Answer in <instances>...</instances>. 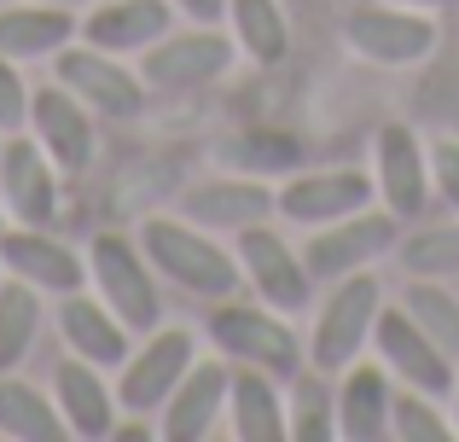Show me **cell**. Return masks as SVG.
I'll list each match as a JSON object with an SVG mask.
<instances>
[{
  "label": "cell",
  "mask_w": 459,
  "mask_h": 442,
  "mask_svg": "<svg viewBox=\"0 0 459 442\" xmlns=\"http://www.w3.org/2000/svg\"><path fill=\"white\" fill-rule=\"evenodd\" d=\"M140 250H146V262L163 273V280H175L180 291L204 297V303H221V297H233L238 280H245L238 256H227L215 238H204L198 221L152 216L146 227H140Z\"/></svg>",
  "instance_id": "1"
},
{
  "label": "cell",
  "mask_w": 459,
  "mask_h": 442,
  "mask_svg": "<svg viewBox=\"0 0 459 442\" xmlns=\"http://www.w3.org/2000/svg\"><path fill=\"white\" fill-rule=\"evenodd\" d=\"M210 338L215 350L227 355V361H245V367H268L273 378H291L303 373V343H297V332L280 320V308L268 303H233V297H221L210 315Z\"/></svg>",
  "instance_id": "2"
},
{
  "label": "cell",
  "mask_w": 459,
  "mask_h": 442,
  "mask_svg": "<svg viewBox=\"0 0 459 442\" xmlns=\"http://www.w3.org/2000/svg\"><path fill=\"white\" fill-rule=\"evenodd\" d=\"M152 262L140 245H128L123 233H100L88 245V280L100 285L105 308L123 320L128 332H152L163 320V297H157V280H152Z\"/></svg>",
  "instance_id": "3"
},
{
  "label": "cell",
  "mask_w": 459,
  "mask_h": 442,
  "mask_svg": "<svg viewBox=\"0 0 459 442\" xmlns=\"http://www.w3.org/2000/svg\"><path fill=\"white\" fill-rule=\"evenodd\" d=\"M378 308H384V285L372 273H343L332 280V297L320 303V320H314V367L320 373H337L360 355V343L372 338L378 326Z\"/></svg>",
  "instance_id": "4"
},
{
  "label": "cell",
  "mask_w": 459,
  "mask_h": 442,
  "mask_svg": "<svg viewBox=\"0 0 459 442\" xmlns=\"http://www.w3.org/2000/svg\"><path fill=\"white\" fill-rule=\"evenodd\" d=\"M402 245V216L395 210H355L343 221H325V227H308V245H303V262L314 280H343V273L378 262L384 250Z\"/></svg>",
  "instance_id": "5"
},
{
  "label": "cell",
  "mask_w": 459,
  "mask_h": 442,
  "mask_svg": "<svg viewBox=\"0 0 459 442\" xmlns=\"http://www.w3.org/2000/svg\"><path fill=\"white\" fill-rule=\"evenodd\" d=\"M198 361V343L186 326H152L146 343L123 361L117 378V402L128 413H163V402L175 396V385L186 378V367Z\"/></svg>",
  "instance_id": "6"
},
{
  "label": "cell",
  "mask_w": 459,
  "mask_h": 442,
  "mask_svg": "<svg viewBox=\"0 0 459 442\" xmlns=\"http://www.w3.org/2000/svg\"><path fill=\"white\" fill-rule=\"evenodd\" d=\"M349 47L372 65H419V58L437 53V18L402 0H384V6H360L343 23Z\"/></svg>",
  "instance_id": "7"
},
{
  "label": "cell",
  "mask_w": 459,
  "mask_h": 442,
  "mask_svg": "<svg viewBox=\"0 0 459 442\" xmlns=\"http://www.w3.org/2000/svg\"><path fill=\"white\" fill-rule=\"evenodd\" d=\"M238 268L256 285V297L280 315H303L314 297V273L303 262V250H291L273 227H238Z\"/></svg>",
  "instance_id": "8"
},
{
  "label": "cell",
  "mask_w": 459,
  "mask_h": 442,
  "mask_svg": "<svg viewBox=\"0 0 459 442\" xmlns=\"http://www.w3.org/2000/svg\"><path fill=\"white\" fill-rule=\"evenodd\" d=\"M372 343H378L384 367L407 378L413 390H425L430 402L437 396H454V355L419 326L407 308H378V326H372Z\"/></svg>",
  "instance_id": "9"
},
{
  "label": "cell",
  "mask_w": 459,
  "mask_h": 442,
  "mask_svg": "<svg viewBox=\"0 0 459 442\" xmlns=\"http://www.w3.org/2000/svg\"><path fill=\"white\" fill-rule=\"evenodd\" d=\"M233 53H238V41H227L215 23H198L186 35L152 41L146 58H140V82L146 88H204V82H215L233 65Z\"/></svg>",
  "instance_id": "10"
},
{
  "label": "cell",
  "mask_w": 459,
  "mask_h": 442,
  "mask_svg": "<svg viewBox=\"0 0 459 442\" xmlns=\"http://www.w3.org/2000/svg\"><path fill=\"white\" fill-rule=\"evenodd\" d=\"M58 82L76 93L88 111L100 117H140L146 111V88L128 65H117V53H100V47H58Z\"/></svg>",
  "instance_id": "11"
},
{
  "label": "cell",
  "mask_w": 459,
  "mask_h": 442,
  "mask_svg": "<svg viewBox=\"0 0 459 442\" xmlns=\"http://www.w3.org/2000/svg\"><path fill=\"white\" fill-rule=\"evenodd\" d=\"M372 193H378V181L360 175V169H314V175L285 181L280 216L297 221V227H325V221H343L355 210H367Z\"/></svg>",
  "instance_id": "12"
},
{
  "label": "cell",
  "mask_w": 459,
  "mask_h": 442,
  "mask_svg": "<svg viewBox=\"0 0 459 442\" xmlns=\"http://www.w3.org/2000/svg\"><path fill=\"white\" fill-rule=\"evenodd\" d=\"M30 128H35V140H41V152L65 175H82L93 163V117L65 82L30 93Z\"/></svg>",
  "instance_id": "13"
},
{
  "label": "cell",
  "mask_w": 459,
  "mask_h": 442,
  "mask_svg": "<svg viewBox=\"0 0 459 442\" xmlns=\"http://www.w3.org/2000/svg\"><path fill=\"white\" fill-rule=\"evenodd\" d=\"M430 186H437L430 181V152L419 146L413 128H402V123L378 128V198H384V210L413 221L430 204Z\"/></svg>",
  "instance_id": "14"
},
{
  "label": "cell",
  "mask_w": 459,
  "mask_h": 442,
  "mask_svg": "<svg viewBox=\"0 0 459 442\" xmlns=\"http://www.w3.org/2000/svg\"><path fill=\"white\" fill-rule=\"evenodd\" d=\"M227 385H233V367L192 361L186 378L175 385V396L163 402V437L169 442H204L227 413Z\"/></svg>",
  "instance_id": "15"
},
{
  "label": "cell",
  "mask_w": 459,
  "mask_h": 442,
  "mask_svg": "<svg viewBox=\"0 0 459 442\" xmlns=\"http://www.w3.org/2000/svg\"><path fill=\"white\" fill-rule=\"evenodd\" d=\"M0 193L23 227H47L58 210V163L41 152V140L0 146Z\"/></svg>",
  "instance_id": "16"
},
{
  "label": "cell",
  "mask_w": 459,
  "mask_h": 442,
  "mask_svg": "<svg viewBox=\"0 0 459 442\" xmlns=\"http://www.w3.org/2000/svg\"><path fill=\"white\" fill-rule=\"evenodd\" d=\"M280 210V193L256 181V175H233V181H198L180 193V216L198 227H256Z\"/></svg>",
  "instance_id": "17"
},
{
  "label": "cell",
  "mask_w": 459,
  "mask_h": 442,
  "mask_svg": "<svg viewBox=\"0 0 459 442\" xmlns=\"http://www.w3.org/2000/svg\"><path fill=\"white\" fill-rule=\"evenodd\" d=\"M0 268L18 273V280H30L35 291H82V280H88V268H82V256L70 245H58V238H47L41 227H18V233H0Z\"/></svg>",
  "instance_id": "18"
},
{
  "label": "cell",
  "mask_w": 459,
  "mask_h": 442,
  "mask_svg": "<svg viewBox=\"0 0 459 442\" xmlns=\"http://www.w3.org/2000/svg\"><path fill=\"white\" fill-rule=\"evenodd\" d=\"M169 0H105L100 12H88V23H82V41L100 47V53H146L152 41H163L169 35Z\"/></svg>",
  "instance_id": "19"
},
{
  "label": "cell",
  "mask_w": 459,
  "mask_h": 442,
  "mask_svg": "<svg viewBox=\"0 0 459 442\" xmlns=\"http://www.w3.org/2000/svg\"><path fill=\"white\" fill-rule=\"evenodd\" d=\"M58 332H65L70 355H82V361H93V367H123L128 361V326L105 308V297L93 303V297H82V291H65V303H58Z\"/></svg>",
  "instance_id": "20"
},
{
  "label": "cell",
  "mask_w": 459,
  "mask_h": 442,
  "mask_svg": "<svg viewBox=\"0 0 459 442\" xmlns=\"http://www.w3.org/2000/svg\"><path fill=\"white\" fill-rule=\"evenodd\" d=\"M53 385H58V413H65L70 437L100 442V437L117 431V396L105 390V378H100V367H93V361H82V355L58 361Z\"/></svg>",
  "instance_id": "21"
},
{
  "label": "cell",
  "mask_w": 459,
  "mask_h": 442,
  "mask_svg": "<svg viewBox=\"0 0 459 442\" xmlns=\"http://www.w3.org/2000/svg\"><path fill=\"white\" fill-rule=\"evenodd\" d=\"M227 413H233V437L238 442H280L285 431V396L273 390L268 367H245L238 361L233 385H227Z\"/></svg>",
  "instance_id": "22"
},
{
  "label": "cell",
  "mask_w": 459,
  "mask_h": 442,
  "mask_svg": "<svg viewBox=\"0 0 459 442\" xmlns=\"http://www.w3.org/2000/svg\"><path fill=\"white\" fill-rule=\"evenodd\" d=\"M76 35V18L70 6H53V0H23V6L0 12V53L6 58H47Z\"/></svg>",
  "instance_id": "23"
},
{
  "label": "cell",
  "mask_w": 459,
  "mask_h": 442,
  "mask_svg": "<svg viewBox=\"0 0 459 442\" xmlns=\"http://www.w3.org/2000/svg\"><path fill=\"white\" fill-rule=\"evenodd\" d=\"M215 163L233 175H297L303 169V140L285 128H238V134L215 140Z\"/></svg>",
  "instance_id": "24"
},
{
  "label": "cell",
  "mask_w": 459,
  "mask_h": 442,
  "mask_svg": "<svg viewBox=\"0 0 459 442\" xmlns=\"http://www.w3.org/2000/svg\"><path fill=\"white\" fill-rule=\"evenodd\" d=\"M337 437L378 442L390 437V385L378 367H349L337 385Z\"/></svg>",
  "instance_id": "25"
},
{
  "label": "cell",
  "mask_w": 459,
  "mask_h": 442,
  "mask_svg": "<svg viewBox=\"0 0 459 442\" xmlns=\"http://www.w3.org/2000/svg\"><path fill=\"white\" fill-rule=\"evenodd\" d=\"M0 437L12 442H58L70 437L65 413H58V402H47L35 385H23V378L0 373Z\"/></svg>",
  "instance_id": "26"
},
{
  "label": "cell",
  "mask_w": 459,
  "mask_h": 442,
  "mask_svg": "<svg viewBox=\"0 0 459 442\" xmlns=\"http://www.w3.org/2000/svg\"><path fill=\"white\" fill-rule=\"evenodd\" d=\"M227 18H233V41L245 58L256 65H285L291 53V23H285L280 0H227Z\"/></svg>",
  "instance_id": "27"
},
{
  "label": "cell",
  "mask_w": 459,
  "mask_h": 442,
  "mask_svg": "<svg viewBox=\"0 0 459 442\" xmlns=\"http://www.w3.org/2000/svg\"><path fill=\"white\" fill-rule=\"evenodd\" d=\"M285 431L291 442H332L337 437V390L325 385L320 367L291 373V402H285Z\"/></svg>",
  "instance_id": "28"
},
{
  "label": "cell",
  "mask_w": 459,
  "mask_h": 442,
  "mask_svg": "<svg viewBox=\"0 0 459 442\" xmlns=\"http://www.w3.org/2000/svg\"><path fill=\"white\" fill-rule=\"evenodd\" d=\"M35 332H41V291L12 273V280H0V373H12L30 355Z\"/></svg>",
  "instance_id": "29"
},
{
  "label": "cell",
  "mask_w": 459,
  "mask_h": 442,
  "mask_svg": "<svg viewBox=\"0 0 459 442\" xmlns=\"http://www.w3.org/2000/svg\"><path fill=\"white\" fill-rule=\"evenodd\" d=\"M402 308L419 320V326L430 332V338L442 343V350L459 361V297L448 291V285H437V280H413L407 285V297H402Z\"/></svg>",
  "instance_id": "30"
},
{
  "label": "cell",
  "mask_w": 459,
  "mask_h": 442,
  "mask_svg": "<svg viewBox=\"0 0 459 442\" xmlns=\"http://www.w3.org/2000/svg\"><path fill=\"white\" fill-rule=\"evenodd\" d=\"M395 250H402V268L413 273V280H442V273H459V221H448V227H419V233H407Z\"/></svg>",
  "instance_id": "31"
},
{
  "label": "cell",
  "mask_w": 459,
  "mask_h": 442,
  "mask_svg": "<svg viewBox=\"0 0 459 442\" xmlns=\"http://www.w3.org/2000/svg\"><path fill=\"white\" fill-rule=\"evenodd\" d=\"M390 437H402V442H448L454 425L442 420L437 408H430L425 390L407 385L402 396H390Z\"/></svg>",
  "instance_id": "32"
},
{
  "label": "cell",
  "mask_w": 459,
  "mask_h": 442,
  "mask_svg": "<svg viewBox=\"0 0 459 442\" xmlns=\"http://www.w3.org/2000/svg\"><path fill=\"white\" fill-rule=\"evenodd\" d=\"M30 123V88L18 76V58L0 53V134H18Z\"/></svg>",
  "instance_id": "33"
},
{
  "label": "cell",
  "mask_w": 459,
  "mask_h": 442,
  "mask_svg": "<svg viewBox=\"0 0 459 442\" xmlns=\"http://www.w3.org/2000/svg\"><path fill=\"white\" fill-rule=\"evenodd\" d=\"M430 181H437V193L448 198V210L459 216V140H437L430 146Z\"/></svg>",
  "instance_id": "34"
},
{
  "label": "cell",
  "mask_w": 459,
  "mask_h": 442,
  "mask_svg": "<svg viewBox=\"0 0 459 442\" xmlns=\"http://www.w3.org/2000/svg\"><path fill=\"white\" fill-rule=\"evenodd\" d=\"M169 6H180L192 23H221L227 18V0H169Z\"/></svg>",
  "instance_id": "35"
},
{
  "label": "cell",
  "mask_w": 459,
  "mask_h": 442,
  "mask_svg": "<svg viewBox=\"0 0 459 442\" xmlns=\"http://www.w3.org/2000/svg\"><path fill=\"white\" fill-rule=\"evenodd\" d=\"M402 6H419V12H442V6H459V0H402Z\"/></svg>",
  "instance_id": "36"
},
{
  "label": "cell",
  "mask_w": 459,
  "mask_h": 442,
  "mask_svg": "<svg viewBox=\"0 0 459 442\" xmlns=\"http://www.w3.org/2000/svg\"><path fill=\"white\" fill-rule=\"evenodd\" d=\"M454 437H459V385H454Z\"/></svg>",
  "instance_id": "37"
},
{
  "label": "cell",
  "mask_w": 459,
  "mask_h": 442,
  "mask_svg": "<svg viewBox=\"0 0 459 442\" xmlns=\"http://www.w3.org/2000/svg\"><path fill=\"white\" fill-rule=\"evenodd\" d=\"M53 6H76V0H53Z\"/></svg>",
  "instance_id": "38"
},
{
  "label": "cell",
  "mask_w": 459,
  "mask_h": 442,
  "mask_svg": "<svg viewBox=\"0 0 459 442\" xmlns=\"http://www.w3.org/2000/svg\"><path fill=\"white\" fill-rule=\"evenodd\" d=\"M0 233H6V227H0Z\"/></svg>",
  "instance_id": "39"
}]
</instances>
